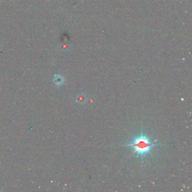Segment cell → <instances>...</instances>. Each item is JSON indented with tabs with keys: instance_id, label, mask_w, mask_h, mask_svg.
I'll list each match as a JSON object with an SVG mask.
<instances>
[{
	"instance_id": "3957f363",
	"label": "cell",
	"mask_w": 192,
	"mask_h": 192,
	"mask_svg": "<svg viewBox=\"0 0 192 192\" xmlns=\"http://www.w3.org/2000/svg\"><path fill=\"white\" fill-rule=\"evenodd\" d=\"M64 78L63 77L58 76L55 78V83L57 85H62L64 83Z\"/></svg>"
},
{
	"instance_id": "6da1fadb",
	"label": "cell",
	"mask_w": 192,
	"mask_h": 192,
	"mask_svg": "<svg viewBox=\"0 0 192 192\" xmlns=\"http://www.w3.org/2000/svg\"><path fill=\"white\" fill-rule=\"evenodd\" d=\"M149 139L150 137H148L146 135L143 134L142 128L140 136L135 137L131 143L125 144L123 146H130L133 149V154L136 153L137 155L140 156L142 163H143V157L148 153L152 154L151 152L153 147L162 145L161 144H152Z\"/></svg>"
},
{
	"instance_id": "7a4b0ae2",
	"label": "cell",
	"mask_w": 192,
	"mask_h": 192,
	"mask_svg": "<svg viewBox=\"0 0 192 192\" xmlns=\"http://www.w3.org/2000/svg\"><path fill=\"white\" fill-rule=\"evenodd\" d=\"M87 100H88L87 96L83 92L79 94L76 97V103H77L78 104H82V105L85 104L86 102H87Z\"/></svg>"
}]
</instances>
